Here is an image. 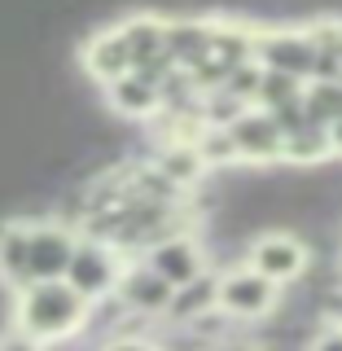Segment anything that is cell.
<instances>
[{
	"mask_svg": "<svg viewBox=\"0 0 342 351\" xmlns=\"http://www.w3.org/2000/svg\"><path fill=\"white\" fill-rule=\"evenodd\" d=\"M215 303H219V272L206 268V272H197L193 281H184V285L171 290V303H167V312H162V325H193L197 316L215 312Z\"/></svg>",
	"mask_w": 342,
	"mask_h": 351,
	"instance_id": "obj_12",
	"label": "cell"
},
{
	"mask_svg": "<svg viewBox=\"0 0 342 351\" xmlns=\"http://www.w3.org/2000/svg\"><path fill=\"white\" fill-rule=\"evenodd\" d=\"M141 263H145V268H154V272H158V277L175 290V285L193 281L197 272H206V250H202V241H197L193 233H175V237L154 241L145 255H141Z\"/></svg>",
	"mask_w": 342,
	"mask_h": 351,
	"instance_id": "obj_9",
	"label": "cell"
},
{
	"mask_svg": "<svg viewBox=\"0 0 342 351\" xmlns=\"http://www.w3.org/2000/svg\"><path fill=\"white\" fill-rule=\"evenodd\" d=\"M123 255H119L114 246H106V241H93V237H80L75 241V255L71 263H66V285H71L80 299L93 307V303H101L114 294V285H119V272H123Z\"/></svg>",
	"mask_w": 342,
	"mask_h": 351,
	"instance_id": "obj_2",
	"label": "cell"
},
{
	"mask_svg": "<svg viewBox=\"0 0 342 351\" xmlns=\"http://www.w3.org/2000/svg\"><path fill=\"white\" fill-rule=\"evenodd\" d=\"M228 141L237 149V162H250V167H272L281 162V128L272 123L268 110H255L250 106L246 114H237L228 123Z\"/></svg>",
	"mask_w": 342,
	"mask_h": 351,
	"instance_id": "obj_8",
	"label": "cell"
},
{
	"mask_svg": "<svg viewBox=\"0 0 342 351\" xmlns=\"http://www.w3.org/2000/svg\"><path fill=\"white\" fill-rule=\"evenodd\" d=\"M246 268H255L259 277H268L272 285H290L312 268V250L307 237L290 233V228H272V233H255L250 237V255Z\"/></svg>",
	"mask_w": 342,
	"mask_h": 351,
	"instance_id": "obj_3",
	"label": "cell"
},
{
	"mask_svg": "<svg viewBox=\"0 0 342 351\" xmlns=\"http://www.w3.org/2000/svg\"><path fill=\"white\" fill-rule=\"evenodd\" d=\"M119 36L127 44V58H132V71L145 66L154 58H162V18L154 14H132L119 22Z\"/></svg>",
	"mask_w": 342,
	"mask_h": 351,
	"instance_id": "obj_16",
	"label": "cell"
},
{
	"mask_svg": "<svg viewBox=\"0 0 342 351\" xmlns=\"http://www.w3.org/2000/svg\"><path fill=\"white\" fill-rule=\"evenodd\" d=\"M149 167L158 171V176H167L175 189H193V184L206 176V167L197 162L193 145H158V149H154V158H149Z\"/></svg>",
	"mask_w": 342,
	"mask_h": 351,
	"instance_id": "obj_17",
	"label": "cell"
},
{
	"mask_svg": "<svg viewBox=\"0 0 342 351\" xmlns=\"http://www.w3.org/2000/svg\"><path fill=\"white\" fill-rule=\"evenodd\" d=\"M329 141H334V154H342V119L329 128Z\"/></svg>",
	"mask_w": 342,
	"mask_h": 351,
	"instance_id": "obj_24",
	"label": "cell"
},
{
	"mask_svg": "<svg viewBox=\"0 0 342 351\" xmlns=\"http://www.w3.org/2000/svg\"><path fill=\"white\" fill-rule=\"evenodd\" d=\"M80 66L88 71V80H97L101 88L114 84L119 75H127L132 58H127V44L119 36V27H106V31H97V36H88L84 49H80Z\"/></svg>",
	"mask_w": 342,
	"mask_h": 351,
	"instance_id": "obj_11",
	"label": "cell"
},
{
	"mask_svg": "<svg viewBox=\"0 0 342 351\" xmlns=\"http://www.w3.org/2000/svg\"><path fill=\"white\" fill-rule=\"evenodd\" d=\"M303 110L312 123L334 128L342 119V80H307L303 84Z\"/></svg>",
	"mask_w": 342,
	"mask_h": 351,
	"instance_id": "obj_18",
	"label": "cell"
},
{
	"mask_svg": "<svg viewBox=\"0 0 342 351\" xmlns=\"http://www.w3.org/2000/svg\"><path fill=\"white\" fill-rule=\"evenodd\" d=\"M303 351H342V321H325Z\"/></svg>",
	"mask_w": 342,
	"mask_h": 351,
	"instance_id": "obj_20",
	"label": "cell"
},
{
	"mask_svg": "<svg viewBox=\"0 0 342 351\" xmlns=\"http://www.w3.org/2000/svg\"><path fill=\"white\" fill-rule=\"evenodd\" d=\"M303 97V84L290 80V75H277V71H259V88H255V110H277L285 101Z\"/></svg>",
	"mask_w": 342,
	"mask_h": 351,
	"instance_id": "obj_19",
	"label": "cell"
},
{
	"mask_svg": "<svg viewBox=\"0 0 342 351\" xmlns=\"http://www.w3.org/2000/svg\"><path fill=\"white\" fill-rule=\"evenodd\" d=\"M101 93H106L110 110L123 114V119H154V114H158V88L145 84L141 75H132V71L119 75L114 84H106Z\"/></svg>",
	"mask_w": 342,
	"mask_h": 351,
	"instance_id": "obj_14",
	"label": "cell"
},
{
	"mask_svg": "<svg viewBox=\"0 0 342 351\" xmlns=\"http://www.w3.org/2000/svg\"><path fill=\"white\" fill-rule=\"evenodd\" d=\"M277 299H281V285H272L268 277H259L255 268H233V272H219V312L237 325H250V321H263V316L277 312Z\"/></svg>",
	"mask_w": 342,
	"mask_h": 351,
	"instance_id": "obj_4",
	"label": "cell"
},
{
	"mask_svg": "<svg viewBox=\"0 0 342 351\" xmlns=\"http://www.w3.org/2000/svg\"><path fill=\"white\" fill-rule=\"evenodd\" d=\"M27 228L31 219H0V285L9 294L27 285Z\"/></svg>",
	"mask_w": 342,
	"mask_h": 351,
	"instance_id": "obj_13",
	"label": "cell"
},
{
	"mask_svg": "<svg viewBox=\"0 0 342 351\" xmlns=\"http://www.w3.org/2000/svg\"><path fill=\"white\" fill-rule=\"evenodd\" d=\"M114 299L127 316H141V321H162L171 303V285L158 277L154 268H145L141 259H127L123 272H119V285H114Z\"/></svg>",
	"mask_w": 342,
	"mask_h": 351,
	"instance_id": "obj_7",
	"label": "cell"
},
{
	"mask_svg": "<svg viewBox=\"0 0 342 351\" xmlns=\"http://www.w3.org/2000/svg\"><path fill=\"white\" fill-rule=\"evenodd\" d=\"M101 351H158V343H149V338H110Z\"/></svg>",
	"mask_w": 342,
	"mask_h": 351,
	"instance_id": "obj_21",
	"label": "cell"
},
{
	"mask_svg": "<svg viewBox=\"0 0 342 351\" xmlns=\"http://www.w3.org/2000/svg\"><path fill=\"white\" fill-rule=\"evenodd\" d=\"M334 158V141H329V128L312 123L307 119L303 128H294L290 136L281 141V162H294V167H321V162Z\"/></svg>",
	"mask_w": 342,
	"mask_h": 351,
	"instance_id": "obj_15",
	"label": "cell"
},
{
	"mask_svg": "<svg viewBox=\"0 0 342 351\" xmlns=\"http://www.w3.org/2000/svg\"><path fill=\"white\" fill-rule=\"evenodd\" d=\"M255 66L259 71H277L290 80L307 84L316 71V49L303 27H281V31H255Z\"/></svg>",
	"mask_w": 342,
	"mask_h": 351,
	"instance_id": "obj_6",
	"label": "cell"
},
{
	"mask_svg": "<svg viewBox=\"0 0 342 351\" xmlns=\"http://www.w3.org/2000/svg\"><path fill=\"white\" fill-rule=\"evenodd\" d=\"M14 325L22 338H31L36 347H53V343H71L84 334L88 325V303L71 290L66 281H36L14 290Z\"/></svg>",
	"mask_w": 342,
	"mask_h": 351,
	"instance_id": "obj_1",
	"label": "cell"
},
{
	"mask_svg": "<svg viewBox=\"0 0 342 351\" xmlns=\"http://www.w3.org/2000/svg\"><path fill=\"white\" fill-rule=\"evenodd\" d=\"M0 351H44V347H36L31 338H22L18 329H5V334H0Z\"/></svg>",
	"mask_w": 342,
	"mask_h": 351,
	"instance_id": "obj_22",
	"label": "cell"
},
{
	"mask_svg": "<svg viewBox=\"0 0 342 351\" xmlns=\"http://www.w3.org/2000/svg\"><path fill=\"white\" fill-rule=\"evenodd\" d=\"M80 233L66 228L62 219H31L27 228V285L36 281H62L66 263L75 255Z\"/></svg>",
	"mask_w": 342,
	"mask_h": 351,
	"instance_id": "obj_5",
	"label": "cell"
},
{
	"mask_svg": "<svg viewBox=\"0 0 342 351\" xmlns=\"http://www.w3.org/2000/svg\"><path fill=\"white\" fill-rule=\"evenodd\" d=\"M211 49V18H162V53L175 71H193Z\"/></svg>",
	"mask_w": 342,
	"mask_h": 351,
	"instance_id": "obj_10",
	"label": "cell"
},
{
	"mask_svg": "<svg viewBox=\"0 0 342 351\" xmlns=\"http://www.w3.org/2000/svg\"><path fill=\"white\" fill-rule=\"evenodd\" d=\"M206 351H255L250 343H241V338H224V343H211Z\"/></svg>",
	"mask_w": 342,
	"mask_h": 351,
	"instance_id": "obj_23",
	"label": "cell"
}]
</instances>
